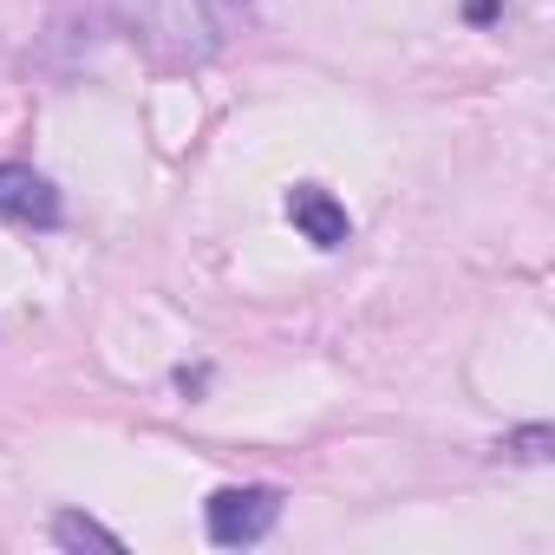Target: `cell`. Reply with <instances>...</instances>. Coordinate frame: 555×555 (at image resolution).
Returning <instances> with one entry per match:
<instances>
[{"mask_svg": "<svg viewBox=\"0 0 555 555\" xmlns=\"http://www.w3.org/2000/svg\"><path fill=\"white\" fill-rule=\"evenodd\" d=\"M112 27L164 66H203L235 34V0H105Z\"/></svg>", "mask_w": 555, "mask_h": 555, "instance_id": "cell-1", "label": "cell"}, {"mask_svg": "<svg viewBox=\"0 0 555 555\" xmlns=\"http://www.w3.org/2000/svg\"><path fill=\"white\" fill-rule=\"evenodd\" d=\"M274 516H282V490H268V483H229L203 503V529L216 548H248L274 529Z\"/></svg>", "mask_w": 555, "mask_h": 555, "instance_id": "cell-2", "label": "cell"}, {"mask_svg": "<svg viewBox=\"0 0 555 555\" xmlns=\"http://www.w3.org/2000/svg\"><path fill=\"white\" fill-rule=\"evenodd\" d=\"M0 216L27 222V229H53L60 222V190L53 177H40L34 164H0Z\"/></svg>", "mask_w": 555, "mask_h": 555, "instance_id": "cell-3", "label": "cell"}, {"mask_svg": "<svg viewBox=\"0 0 555 555\" xmlns=\"http://www.w3.org/2000/svg\"><path fill=\"white\" fill-rule=\"evenodd\" d=\"M288 222H295L314 248H347V235H353V216H347L321 183H295V190H288Z\"/></svg>", "mask_w": 555, "mask_h": 555, "instance_id": "cell-4", "label": "cell"}, {"mask_svg": "<svg viewBox=\"0 0 555 555\" xmlns=\"http://www.w3.org/2000/svg\"><path fill=\"white\" fill-rule=\"evenodd\" d=\"M53 542H60V548H105V555L125 548V535H112L105 522H92V516H79V509L53 516Z\"/></svg>", "mask_w": 555, "mask_h": 555, "instance_id": "cell-5", "label": "cell"}, {"mask_svg": "<svg viewBox=\"0 0 555 555\" xmlns=\"http://www.w3.org/2000/svg\"><path fill=\"white\" fill-rule=\"evenodd\" d=\"M548 451H555V431L548 425H522V431H509L496 444V457H509V464H542Z\"/></svg>", "mask_w": 555, "mask_h": 555, "instance_id": "cell-6", "label": "cell"}, {"mask_svg": "<svg viewBox=\"0 0 555 555\" xmlns=\"http://www.w3.org/2000/svg\"><path fill=\"white\" fill-rule=\"evenodd\" d=\"M464 14H470V21L483 27V21H496V14H503V0H470V8H464Z\"/></svg>", "mask_w": 555, "mask_h": 555, "instance_id": "cell-7", "label": "cell"}]
</instances>
